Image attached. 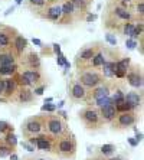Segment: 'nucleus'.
Returning <instances> with one entry per match:
<instances>
[{"label":"nucleus","instance_id":"obj_17","mask_svg":"<svg viewBox=\"0 0 144 160\" xmlns=\"http://www.w3.org/2000/svg\"><path fill=\"white\" fill-rule=\"evenodd\" d=\"M130 65H131V59L128 56H121L120 59H117L115 65H114V77L118 78V80H123Z\"/></svg>","mask_w":144,"mask_h":160},{"label":"nucleus","instance_id":"obj_29","mask_svg":"<svg viewBox=\"0 0 144 160\" xmlns=\"http://www.w3.org/2000/svg\"><path fill=\"white\" fill-rule=\"evenodd\" d=\"M108 3L117 5L120 7H124V9L130 10V12H133V9H134V2L133 0H108Z\"/></svg>","mask_w":144,"mask_h":160},{"label":"nucleus","instance_id":"obj_24","mask_svg":"<svg viewBox=\"0 0 144 160\" xmlns=\"http://www.w3.org/2000/svg\"><path fill=\"white\" fill-rule=\"evenodd\" d=\"M17 61L16 53L13 52V49H5L0 51V67H6V65H13Z\"/></svg>","mask_w":144,"mask_h":160},{"label":"nucleus","instance_id":"obj_43","mask_svg":"<svg viewBox=\"0 0 144 160\" xmlns=\"http://www.w3.org/2000/svg\"><path fill=\"white\" fill-rule=\"evenodd\" d=\"M128 143H130V144H131L133 147H136V146L138 144L137 141H136V139H133V137H130V139H128Z\"/></svg>","mask_w":144,"mask_h":160},{"label":"nucleus","instance_id":"obj_30","mask_svg":"<svg viewBox=\"0 0 144 160\" xmlns=\"http://www.w3.org/2000/svg\"><path fill=\"white\" fill-rule=\"evenodd\" d=\"M3 143H6L7 146H10L12 149L16 147V144H17V139H16V136L13 134V131H9V133L5 134V141H3Z\"/></svg>","mask_w":144,"mask_h":160},{"label":"nucleus","instance_id":"obj_21","mask_svg":"<svg viewBox=\"0 0 144 160\" xmlns=\"http://www.w3.org/2000/svg\"><path fill=\"white\" fill-rule=\"evenodd\" d=\"M124 101H127L128 104H131L136 110H137V108H141V107H143V93H141V91L138 93L137 89L128 91V93L124 95Z\"/></svg>","mask_w":144,"mask_h":160},{"label":"nucleus","instance_id":"obj_49","mask_svg":"<svg viewBox=\"0 0 144 160\" xmlns=\"http://www.w3.org/2000/svg\"><path fill=\"white\" fill-rule=\"evenodd\" d=\"M92 160H105V159H102V156L99 154V156H97V157H92Z\"/></svg>","mask_w":144,"mask_h":160},{"label":"nucleus","instance_id":"obj_15","mask_svg":"<svg viewBox=\"0 0 144 160\" xmlns=\"http://www.w3.org/2000/svg\"><path fill=\"white\" fill-rule=\"evenodd\" d=\"M102 26L107 29V32H112V33H121V27H123V22L115 19L111 13H108L105 10L104 16H102Z\"/></svg>","mask_w":144,"mask_h":160},{"label":"nucleus","instance_id":"obj_41","mask_svg":"<svg viewBox=\"0 0 144 160\" xmlns=\"http://www.w3.org/2000/svg\"><path fill=\"white\" fill-rule=\"evenodd\" d=\"M52 49H53V53H55V55H59V53H61V46H59L58 43H53Z\"/></svg>","mask_w":144,"mask_h":160},{"label":"nucleus","instance_id":"obj_32","mask_svg":"<svg viewBox=\"0 0 144 160\" xmlns=\"http://www.w3.org/2000/svg\"><path fill=\"white\" fill-rule=\"evenodd\" d=\"M112 100L110 95H107V97H102V98H99V100H95L94 101V105H95V108H102V107L108 105V104H111Z\"/></svg>","mask_w":144,"mask_h":160},{"label":"nucleus","instance_id":"obj_40","mask_svg":"<svg viewBox=\"0 0 144 160\" xmlns=\"http://www.w3.org/2000/svg\"><path fill=\"white\" fill-rule=\"evenodd\" d=\"M3 91H5V77L0 75V97L3 95Z\"/></svg>","mask_w":144,"mask_h":160},{"label":"nucleus","instance_id":"obj_48","mask_svg":"<svg viewBox=\"0 0 144 160\" xmlns=\"http://www.w3.org/2000/svg\"><path fill=\"white\" fill-rule=\"evenodd\" d=\"M13 10H14V7H10V9H7V12H6V13H5V14H6V16H7V14H10V13H12Z\"/></svg>","mask_w":144,"mask_h":160},{"label":"nucleus","instance_id":"obj_7","mask_svg":"<svg viewBox=\"0 0 144 160\" xmlns=\"http://www.w3.org/2000/svg\"><path fill=\"white\" fill-rule=\"evenodd\" d=\"M43 123H45V115H36V117L27 118L22 124V134L26 139L33 137V136H39L43 131Z\"/></svg>","mask_w":144,"mask_h":160},{"label":"nucleus","instance_id":"obj_16","mask_svg":"<svg viewBox=\"0 0 144 160\" xmlns=\"http://www.w3.org/2000/svg\"><path fill=\"white\" fill-rule=\"evenodd\" d=\"M48 5L49 3L46 0H26V7L39 19H43Z\"/></svg>","mask_w":144,"mask_h":160},{"label":"nucleus","instance_id":"obj_25","mask_svg":"<svg viewBox=\"0 0 144 160\" xmlns=\"http://www.w3.org/2000/svg\"><path fill=\"white\" fill-rule=\"evenodd\" d=\"M104 61H105V55H104V52H102V49H101V51H98V52L94 55V58L89 61V68L98 69V68H101V65L104 64Z\"/></svg>","mask_w":144,"mask_h":160},{"label":"nucleus","instance_id":"obj_36","mask_svg":"<svg viewBox=\"0 0 144 160\" xmlns=\"http://www.w3.org/2000/svg\"><path fill=\"white\" fill-rule=\"evenodd\" d=\"M125 46L128 48V49H134V48L137 46V40L131 39V38H127V40H125Z\"/></svg>","mask_w":144,"mask_h":160},{"label":"nucleus","instance_id":"obj_1","mask_svg":"<svg viewBox=\"0 0 144 160\" xmlns=\"http://www.w3.org/2000/svg\"><path fill=\"white\" fill-rule=\"evenodd\" d=\"M53 150L62 159H74L75 157V153H77V141H75L71 131H68L66 134L55 139Z\"/></svg>","mask_w":144,"mask_h":160},{"label":"nucleus","instance_id":"obj_2","mask_svg":"<svg viewBox=\"0 0 144 160\" xmlns=\"http://www.w3.org/2000/svg\"><path fill=\"white\" fill-rule=\"evenodd\" d=\"M102 42L99 40H95V42H91V43H86L81 48L75 56V67L77 69H85V68H89V61L94 58V55L102 49Z\"/></svg>","mask_w":144,"mask_h":160},{"label":"nucleus","instance_id":"obj_42","mask_svg":"<svg viewBox=\"0 0 144 160\" xmlns=\"http://www.w3.org/2000/svg\"><path fill=\"white\" fill-rule=\"evenodd\" d=\"M95 19H97V16H95V14H88V16H85L86 22H94Z\"/></svg>","mask_w":144,"mask_h":160},{"label":"nucleus","instance_id":"obj_37","mask_svg":"<svg viewBox=\"0 0 144 160\" xmlns=\"http://www.w3.org/2000/svg\"><path fill=\"white\" fill-rule=\"evenodd\" d=\"M43 91H45V85L42 84L40 87H33V94H35V97H39V95H42L43 94Z\"/></svg>","mask_w":144,"mask_h":160},{"label":"nucleus","instance_id":"obj_18","mask_svg":"<svg viewBox=\"0 0 144 160\" xmlns=\"http://www.w3.org/2000/svg\"><path fill=\"white\" fill-rule=\"evenodd\" d=\"M35 147H38L42 152H52L53 150V139L48 137L46 134L35 136Z\"/></svg>","mask_w":144,"mask_h":160},{"label":"nucleus","instance_id":"obj_46","mask_svg":"<svg viewBox=\"0 0 144 160\" xmlns=\"http://www.w3.org/2000/svg\"><path fill=\"white\" fill-rule=\"evenodd\" d=\"M108 160H125V159H124V157H121V156H115V157H114V156H111Z\"/></svg>","mask_w":144,"mask_h":160},{"label":"nucleus","instance_id":"obj_44","mask_svg":"<svg viewBox=\"0 0 144 160\" xmlns=\"http://www.w3.org/2000/svg\"><path fill=\"white\" fill-rule=\"evenodd\" d=\"M32 42H33V45H38V46H42V45H43V43H42V40L35 39V38L32 39Z\"/></svg>","mask_w":144,"mask_h":160},{"label":"nucleus","instance_id":"obj_4","mask_svg":"<svg viewBox=\"0 0 144 160\" xmlns=\"http://www.w3.org/2000/svg\"><path fill=\"white\" fill-rule=\"evenodd\" d=\"M78 115H79V120L84 123V126L86 128H89V130H98V128H101L104 126L98 108H94V107L88 105L85 108H82L78 113Z\"/></svg>","mask_w":144,"mask_h":160},{"label":"nucleus","instance_id":"obj_20","mask_svg":"<svg viewBox=\"0 0 144 160\" xmlns=\"http://www.w3.org/2000/svg\"><path fill=\"white\" fill-rule=\"evenodd\" d=\"M16 101L20 104H30L35 101V94L30 87H19L16 94Z\"/></svg>","mask_w":144,"mask_h":160},{"label":"nucleus","instance_id":"obj_5","mask_svg":"<svg viewBox=\"0 0 144 160\" xmlns=\"http://www.w3.org/2000/svg\"><path fill=\"white\" fill-rule=\"evenodd\" d=\"M43 127H46L48 134L51 137H53V139L61 137V136H64V134H66L69 131L66 121L62 117H59V115H46Z\"/></svg>","mask_w":144,"mask_h":160},{"label":"nucleus","instance_id":"obj_26","mask_svg":"<svg viewBox=\"0 0 144 160\" xmlns=\"http://www.w3.org/2000/svg\"><path fill=\"white\" fill-rule=\"evenodd\" d=\"M17 69H19V67H17V64H13V65H6V67H0V75L2 77H13V75H16L17 74Z\"/></svg>","mask_w":144,"mask_h":160},{"label":"nucleus","instance_id":"obj_38","mask_svg":"<svg viewBox=\"0 0 144 160\" xmlns=\"http://www.w3.org/2000/svg\"><path fill=\"white\" fill-rule=\"evenodd\" d=\"M22 147H23V149H26L27 152H35V146L30 144L29 141H23V143H22Z\"/></svg>","mask_w":144,"mask_h":160},{"label":"nucleus","instance_id":"obj_12","mask_svg":"<svg viewBox=\"0 0 144 160\" xmlns=\"http://www.w3.org/2000/svg\"><path fill=\"white\" fill-rule=\"evenodd\" d=\"M75 9L69 0H64L62 6H61V19L56 22L61 26H65L69 23H75Z\"/></svg>","mask_w":144,"mask_h":160},{"label":"nucleus","instance_id":"obj_10","mask_svg":"<svg viewBox=\"0 0 144 160\" xmlns=\"http://www.w3.org/2000/svg\"><path fill=\"white\" fill-rule=\"evenodd\" d=\"M124 78H127L128 85L134 89H143V68L140 65H130Z\"/></svg>","mask_w":144,"mask_h":160},{"label":"nucleus","instance_id":"obj_47","mask_svg":"<svg viewBox=\"0 0 144 160\" xmlns=\"http://www.w3.org/2000/svg\"><path fill=\"white\" fill-rule=\"evenodd\" d=\"M10 160H17V154L12 153V154H10Z\"/></svg>","mask_w":144,"mask_h":160},{"label":"nucleus","instance_id":"obj_50","mask_svg":"<svg viewBox=\"0 0 144 160\" xmlns=\"http://www.w3.org/2000/svg\"><path fill=\"white\" fill-rule=\"evenodd\" d=\"M16 3H17V5H20V3H22V0H16Z\"/></svg>","mask_w":144,"mask_h":160},{"label":"nucleus","instance_id":"obj_22","mask_svg":"<svg viewBox=\"0 0 144 160\" xmlns=\"http://www.w3.org/2000/svg\"><path fill=\"white\" fill-rule=\"evenodd\" d=\"M43 19L49 20V22H58L61 19V5L58 3H52V5H48L45 10V16H43Z\"/></svg>","mask_w":144,"mask_h":160},{"label":"nucleus","instance_id":"obj_35","mask_svg":"<svg viewBox=\"0 0 144 160\" xmlns=\"http://www.w3.org/2000/svg\"><path fill=\"white\" fill-rule=\"evenodd\" d=\"M55 110H56V105H55V104H43V105H42V108H40V111H42V113H53V111H55Z\"/></svg>","mask_w":144,"mask_h":160},{"label":"nucleus","instance_id":"obj_14","mask_svg":"<svg viewBox=\"0 0 144 160\" xmlns=\"http://www.w3.org/2000/svg\"><path fill=\"white\" fill-rule=\"evenodd\" d=\"M19 58H22V62H23V65H25L27 69H38V71H40V68H42V61H40L39 53L30 51V52L20 55Z\"/></svg>","mask_w":144,"mask_h":160},{"label":"nucleus","instance_id":"obj_13","mask_svg":"<svg viewBox=\"0 0 144 160\" xmlns=\"http://www.w3.org/2000/svg\"><path fill=\"white\" fill-rule=\"evenodd\" d=\"M17 89H19V84H17V80L16 77H6L5 78V91H3V95L7 100V102L10 100L16 101V94H17Z\"/></svg>","mask_w":144,"mask_h":160},{"label":"nucleus","instance_id":"obj_33","mask_svg":"<svg viewBox=\"0 0 144 160\" xmlns=\"http://www.w3.org/2000/svg\"><path fill=\"white\" fill-rule=\"evenodd\" d=\"M14 152V149H12L10 146H7L6 143L0 144V157H7Z\"/></svg>","mask_w":144,"mask_h":160},{"label":"nucleus","instance_id":"obj_31","mask_svg":"<svg viewBox=\"0 0 144 160\" xmlns=\"http://www.w3.org/2000/svg\"><path fill=\"white\" fill-rule=\"evenodd\" d=\"M134 26H136V23H134V22H125V23H123V27H121V35H124V36H127V38H130V35H131V32H133Z\"/></svg>","mask_w":144,"mask_h":160},{"label":"nucleus","instance_id":"obj_9","mask_svg":"<svg viewBox=\"0 0 144 160\" xmlns=\"http://www.w3.org/2000/svg\"><path fill=\"white\" fill-rule=\"evenodd\" d=\"M68 95H69V100L72 102L78 104L81 101L86 100L88 89L84 85H81L77 80H71V81H68Z\"/></svg>","mask_w":144,"mask_h":160},{"label":"nucleus","instance_id":"obj_3","mask_svg":"<svg viewBox=\"0 0 144 160\" xmlns=\"http://www.w3.org/2000/svg\"><path fill=\"white\" fill-rule=\"evenodd\" d=\"M105 78L102 77L101 71L95 69V68H85V69H77V81L81 85L89 91L92 88H95L97 85H99Z\"/></svg>","mask_w":144,"mask_h":160},{"label":"nucleus","instance_id":"obj_45","mask_svg":"<svg viewBox=\"0 0 144 160\" xmlns=\"http://www.w3.org/2000/svg\"><path fill=\"white\" fill-rule=\"evenodd\" d=\"M141 140H143V134H141V133H137V134H136V141H137V143H140Z\"/></svg>","mask_w":144,"mask_h":160},{"label":"nucleus","instance_id":"obj_27","mask_svg":"<svg viewBox=\"0 0 144 160\" xmlns=\"http://www.w3.org/2000/svg\"><path fill=\"white\" fill-rule=\"evenodd\" d=\"M111 93H114L112 94V102L114 104H118V102H121V101H124V95H125V93H124V89L121 87H117L115 85V88L112 87V91Z\"/></svg>","mask_w":144,"mask_h":160},{"label":"nucleus","instance_id":"obj_34","mask_svg":"<svg viewBox=\"0 0 144 160\" xmlns=\"http://www.w3.org/2000/svg\"><path fill=\"white\" fill-rule=\"evenodd\" d=\"M105 39H107V42H108L111 46H117L118 40H117V38H115V33H112V32H107V33H105Z\"/></svg>","mask_w":144,"mask_h":160},{"label":"nucleus","instance_id":"obj_39","mask_svg":"<svg viewBox=\"0 0 144 160\" xmlns=\"http://www.w3.org/2000/svg\"><path fill=\"white\" fill-rule=\"evenodd\" d=\"M65 62H66V58L62 53L56 55V64H58V65H65Z\"/></svg>","mask_w":144,"mask_h":160},{"label":"nucleus","instance_id":"obj_23","mask_svg":"<svg viewBox=\"0 0 144 160\" xmlns=\"http://www.w3.org/2000/svg\"><path fill=\"white\" fill-rule=\"evenodd\" d=\"M27 46H29V42H27V39L23 36V35H17L16 38H14L13 40V52L16 53V56L19 58L20 55H23V53L26 52Z\"/></svg>","mask_w":144,"mask_h":160},{"label":"nucleus","instance_id":"obj_51","mask_svg":"<svg viewBox=\"0 0 144 160\" xmlns=\"http://www.w3.org/2000/svg\"><path fill=\"white\" fill-rule=\"evenodd\" d=\"M38 160H46V159H38Z\"/></svg>","mask_w":144,"mask_h":160},{"label":"nucleus","instance_id":"obj_28","mask_svg":"<svg viewBox=\"0 0 144 160\" xmlns=\"http://www.w3.org/2000/svg\"><path fill=\"white\" fill-rule=\"evenodd\" d=\"M115 150H117V147L114 144H102L99 147V154L104 157H111V156H114Z\"/></svg>","mask_w":144,"mask_h":160},{"label":"nucleus","instance_id":"obj_8","mask_svg":"<svg viewBox=\"0 0 144 160\" xmlns=\"http://www.w3.org/2000/svg\"><path fill=\"white\" fill-rule=\"evenodd\" d=\"M19 35V32L12 26L0 23V51L13 49V40Z\"/></svg>","mask_w":144,"mask_h":160},{"label":"nucleus","instance_id":"obj_11","mask_svg":"<svg viewBox=\"0 0 144 160\" xmlns=\"http://www.w3.org/2000/svg\"><path fill=\"white\" fill-rule=\"evenodd\" d=\"M107 12L111 13L115 19H118L120 22H123V23H125V22H137L133 12L127 10L124 7L117 6V5H112V3H107Z\"/></svg>","mask_w":144,"mask_h":160},{"label":"nucleus","instance_id":"obj_6","mask_svg":"<svg viewBox=\"0 0 144 160\" xmlns=\"http://www.w3.org/2000/svg\"><path fill=\"white\" fill-rule=\"evenodd\" d=\"M138 123L137 111H124L118 113L115 118L110 123L114 130H125V128H133Z\"/></svg>","mask_w":144,"mask_h":160},{"label":"nucleus","instance_id":"obj_19","mask_svg":"<svg viewBox=\"0 0 144 160\" xmlns=\"http://www.w3.org/2000/svg\"><path fill=\"white\" fill-rule=\"evenodd\" d=\"M117 114L118 113H117V108H115V104H114V102L102 107V108H99V115H101V120H102L104 124H110V123L115 118Z\"/></svg>","mask_w":144,"mask_h":160}]
</instances>
